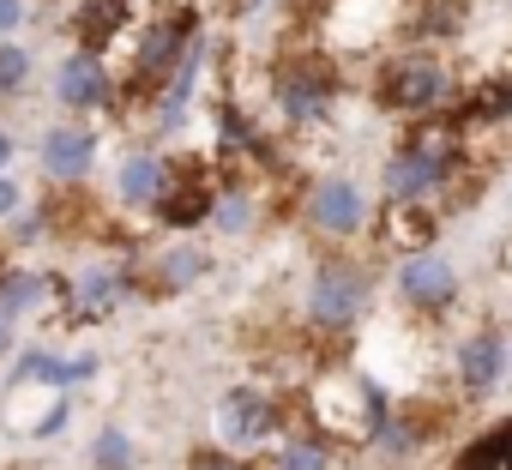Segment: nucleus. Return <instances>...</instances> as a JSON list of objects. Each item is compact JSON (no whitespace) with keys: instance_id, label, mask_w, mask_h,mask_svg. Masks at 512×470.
Instances as JSON below:
<instances>
[{"instance_id":"obj_1","label":"nucleus","mask_w":512,"mask_h":470,"mask_svg":"<svg viewBox=\"0 0 512 470\" xmlns=\"http://www.w3.org/2000/svg\"><path fill=\"white\" fill-rule=\"evenodd\" d=\"M272 109L290 133H320L332 127V109H338V73L332 61L320 55H296L272 73Z\"/></svg>"},{"instance_id":"obj_2","label":"nucleus","mask_w":512,"mask_h":470,"mask_svg":"<svg viewBox=\"0 0 512 470\" xmlns=\"http://www.w3.org/2000/svg\"><path fill=\"white\" fill-rule=\"evenodd\" d=\"M374 97L392 115H434L452 97V67L428 49H404L374 73Z\"/></svg>"},{"instance_id":"obj_3","label":"nucleus","mask_w":512,"mask_h":470,"mask_svg":"<svg viewBox=\"0 0 512 470\" xmlns=\"http://www.w3.org/2000/svg\"><path fill=\"white\" fill-rule=\"evenodd\" d=\"M368 296H374V278L356 266V260H320L308 272V296H302V314L314 332H350L362 314H368Z\"/></svg>"},{"instance_id":"obj_4","label":"nucleus","mask_w":512,"mask_h":470,"mask_svg":"<svg viewBox=\"0 0 512 470\" xmlns=\"http://www.w3.org/2000/svg\"><path fill=\"white\" fill-rule=\"evenodd\" d=\"M127 296H133V266H121V260H91V266H79V272L67 278L61 314H67V326H97V320H109Z\"/></svg>"},{"instance_id":"obj_5","label":"nucleus","mask_w":512,"mask_h":470,"mask_svg":"<svg viewBox=\"0 0 512 470\" xmlns=\"http://www.w3.org/2000/svg\"><path fill=\"white\" fill-rule=\"evenodd\" d=\"M302 217L308 229H320L326 242H350V235H362L374 223V199L350 181V175H320L302 199Z\"/></svg>"},{"instance_id":"obj_6","label":"nucleus","mask_w":512,"mask_h":470,"mask_svg":"<svg viewBox=\"0 0 512 470\" xmlns=\"http://www.w3.org/2000/svg\"><path fill=\"white\" fill-rule=\"evenodd\" d=\"M193 25H199V19L181 7V13H169V19H157V25L139 31V49H133V85H139V91H163V85H169V73L181 67V55L199 43Z\"/></svg>"},{"instance_id":"obj_7","label":"nucleus","mask_w":512,"mask_h":470,"mask_svg":"<svg viewBox=\"0 0 512 470\" xmlns=\"http://www.w3.org/2000/svg\"><path fill=\"white\" fill-rule=\"evenodd\" d=\"M278 398L266 386H229L217 398V440L235 446V452H253V446H266L278 440Z\"/></svg>"},{"instance_id":"obj_8","label":"nucleus","mask_w":512,"mask_h":470,"mask_svg":"<svg viewBox=\"0 0 512 470\" xmlns=\"http://www.w3.org/2000/svg\"><path fill=\"white\" fill-rule=\"evenodd\" d=\"M398 296H404L410 308H422V314H446V308L458 302V266H452L446 254H434V248L404 254V260H398Z\"/></svg>"},{"instance_id":"obj_9","label":"nucleus","mask_w":512,"mask_h":470,"mask_svg":"<svg viewBox=\"0 0 512 470\" xmlns=\"http://www.w3.org/2000/svg\"><path fill=\"white\" fill-rule=\"evenodd\" d=\"M97 151H103L97 127H85V121H61V127L43 133V175H49L55 187H79V181L91 175Z\"/></svg>"},{"instance_id":"obj_10","label":"nucleus","mask_w":512,"mask_h":470,"mask_svg":"<svg viewBox=\"0 0 512 470\" xmlns=\"http://www.w3.org/2000/svg\"><path fill=\"white\" fill-rule=\"evenodd\" d=\"M452 374H458V392H470V398L494 392L500 374H506V332H500V326H476L470 338H458Z\"/></svg>"},{"instance_id":"obj_11","label":"nucleus","mask_w":512,"mask_h":470,"mask_svg":"<svg viewBox=\"0 0 512 470\" xmlns=\"http://www.w3.org/2000/svg\"><path fill=\"white\" fill-rule=\"evenodd\" d=\"M55 97H61L73 115H91V109L115 103V79H109L103 55H97V49H73V55L61 61V73H55Z\"/></svg>"},{"instance_id":"obj_12","label":"nucleus","mask_w":512,"mask_h":470,"mask_svg":"<svg viewBox=\"0 0 512 470\" xmlns=\"http://www.w3.org/2000/svg\"><path fill=\"white\" fill-rule=\"evenodd\" d=\"M380 187H386V199H434V193L452 187V169L440 157L416 151V145H398L380 169Z\"/></svg>"},{"instance_id":"obj_13","label":"nucleus","mask_w":512,"mask_h":470,"mask_svg":"<svg viewBox=\"0 0 512 470\" xmlns=\"http://www.w3.org/2000/svg\"><path fill=\"white\" fill-rule=\"evenodd\" d=\"M211 205H217V187L205 175H175L169 169V187L151 211H157L163 229H199V223H211Z\"/></svg>"},{"instance_id":"obj_14","label":"nucleus","mask_w":512,"mask_h":470,"mask_svg":"<svg viewBox=\"0 0 512 470\" xmlns=\"http://www.w3.org/2000/svg\"><path fill=\"white\" fill-rule=\"evenodd\" d=\"M434 235H440V217L428 211V199H392L386 223H380V242L398 248V254H422L434 248Z\"/></svg>"},{"instance_id":"obj_15","label":"nucleus","mask_w":512,"mask_h":470,"mask_svg":"<svg viewBox=\"0 0 512 470\" xmlns=\"http://www.w3.org/2000/svg\"><path fill=\"white\" fill-rule=\"evenodd\" d=\"M163 187H169V163H163V157H151V151H127V157L115 163V199H121V205L151 211V205L163 199Z\"/></svg>"},{"instance_id":"obj_16","label":"nucleus","mask_w":512,"mask_h":470,"mask_svg":"<svg viewBox=\"0 0 512 470\" xmlns=\"http://www.w3.org/2000/svg\"><path fill=\"white\" fill-rule=\"evenodd\" d=\"M133 25V0H73V31H79V49H109L121 31Z\"/></svg>"},{"instance_id":"obj_17","label":"nucleus","mask_w":512,"mask_h":470,"mask_svg":"<svg viewBox=\"0 0 512 470\" xmlns=\"http://www.w3.org/2000/svg\"><path fill=\"white\" fill-rule=\"evenodd\" d=\"M139 272H151V290H187V284H199L211 272V254L193 248V242H181V248H163L157 260H145Z\"/></svg>"},{"instance_id":"obj_18","label":"nucleus","mask_w":512,"mask_h":470,"mask_svg":"<svg viewBox=\"0 0 512 470\" xmlns=\"http://www.w3.org/2000/svg\"><path fill=\"white\" fill-rule=\"evenodd\" d=\"M452 470H512V416L494 422V428H482L476 440H464L458 458H452Z\"/></svg>"},{"instance_id":"obj_19","label":"nucleus","mask_w":512,"mask_h":470,"mask_svg":"<svg viewBox=\"0 0 512 470\" xmlns=\"http://www.w3.org/2000/svg\"><path fill=\"white\" fill-rule=\"evenodd\" d=\"M49 296H55V278H49V272H19V266L0 272V308H7L13 320H19V314H37Z\"/></svg>"},{"instance_id":"obj_20","label":"nucleus","mask_w":512,"mask_h":470,"mask_svg":"<svg viewBox=\"0 0 512 470\" xmlns=\"http://www.w3.org/2000/svg\"><path fill=\"white\" fill-rule=\"evenodd\" d=\"M211 229H217V235H247V229H253V193H247L241 181H217Z\"/></svg>"},{"instance_id":"obj_21","label":"nucleus","mask_w":512,"mask_h":470,"mask_svg":"<svg viewBox=\"0 0 512 470\" xmlns=\"http://www.w3.org/2000/svg\"><path fill=\"white\" fill-rule=\"evenodd\" d=\"M278 470H332V440L326 434H290L278 446Z\"/></svg>"},{"instance_id":"obj_22","label":"nucleus","mask_w":512,"mask_h":470,"mask_svg":"<svg viewBox=\"0 0 512 470\" xmlns=\"http://www.w3.org/2000/svg\"><path fill=\"white\" fill-rule=\"evenodd\" d=\"M464 25V0H428V7H416V37L440 43V37H458Z\"/></svg>"},{"instance_id":"obj_23","label":"nucleus","mask_w":512,"mask_h":470,"mask_svg":"<svg viewBox=\"0 0 512 470\" xmlns=\"http://www.w3.org/2000/svg\"><path fill=\"white\" fill-rule=\"evenodd\" d=\"M91 470H133V440L121 428H103L91 440Z\"/></svg>"},{"instance_id":"obj_24","label":"nucleus","mask_w":512,"mask_h":470,"mask_svg":"<svg viewBox=\"0 0 512 470\" xmlns=\"http://www.w3.org/2000/svg\"><path fill=\"white\" fill-rule=\"evenodd\" d=\"M31 85V49L25 43H0V97H19Z\"/></svg>"},{"instance_id":"obj_25","label":"nucleus","mask_w":512,"mask_h":470,"mask_svg":"<svg viewBox=\"0 0 512 470\" xmlns=\"http://www.w3.org/2000/svg\"><path fill=\"white\" fill-rule=\"evenodd\" d=\"M193 470H253V464H247L235 446H223V452L211 446V452H193Z\"/></svg>"},{"instance_id":"obj_26","label":"nucleus","mask_w":512,"mask_h":470,"mask_svg":"<svg viewBox=\"0 0 512 470\" xmlns=\"http://www.w3.org/2000/svg\"><path fill=\"white\" fill-rule=\"evenodd\" d=\"M67 416H73V404H67V398H55V404L37 416V428H31V434H37V440H49V434H61V428H67Z\"/></svg>"},{"instance_id":"obj_27","label":"nucleus","mask_w":512,"mask_h":470,"mask_svg":"<svg viewBox=\"0 0 512 470\" xmlns=\"http://www.w3.org/2000/svg\"><path fill=\"white\" fill-rule=\"evenodd\" d=\"M19 205H25V193H19V181H13L7 169H0V223H7V217H13Z\"/></svg>"},{"instance_id":"obj_28","label":"nucleus","mask_w":512,"mask_h":470,"mask_svg":"<svg viewBox=\"0 0 512 470\" xmlns=\"http://www.w3.org/2000/svg\"><path fill=\"white\" fill-rule=\"evenodd\" d=\"M0 356H13V314L0 308Z\"/></svg>"},{"instance_id":"obj_29","label":"nucleus","mask_w":512,"mask_h":470,"mask_svg":"<svg viewBox=\"0 0 512 470\" xmlns=\"http://www.w3.org/2000/svg\"><path fill=\"white\" fill-rule=\"evenodd\" d=\"M7 163H13V133L0 127V169H7Z\"/></svg>"},{"instance_id":"obj_30","label":"nucleus","mask_w":512,"mask_h":470,"mask_svg":"<svg viewBox=\"0 0 512 470\" xmlns=\"http://www.w3.org/2000/svg\"><path fill=\"white\" fill-rule=\"evenodd\" d=\"M296 7H302V13H314V19H320V13H332V0H296Z\"/></svg>"}]
</instances>
